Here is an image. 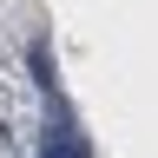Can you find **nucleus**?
Returning <instances> with one entry per match:
<instances>
[{
  "label": "nucleus",
  "instance_id": "obj_1",
  "mask_svg": "<svg viewBox=\"0 0 158 158\" xmlns=\"http://www.w3.org/2000/svg\"><path fill=\"white\" fill-rule=\"evenodd\" d=\"M27 59H33V79H40V86H53V46H46V40H33Z\"/></svg>",
  "mask_w": 158,
  "mask_h": 158
},
{
  "label": "nucleus",
  "instance_id": "obj_2",
  "mask_svg": "<svg viewBox=\"0 0 158 158\" xmlns=\"http://www.w3.org/2000/svg\"><path fill=\"white\" fill-rule=\"evenodd\" d=\"M40 158H92V145H86V138H53Z\"/></svg>",
  "mask_w": 158,
  "mask_h": 158
}]
</instances>
